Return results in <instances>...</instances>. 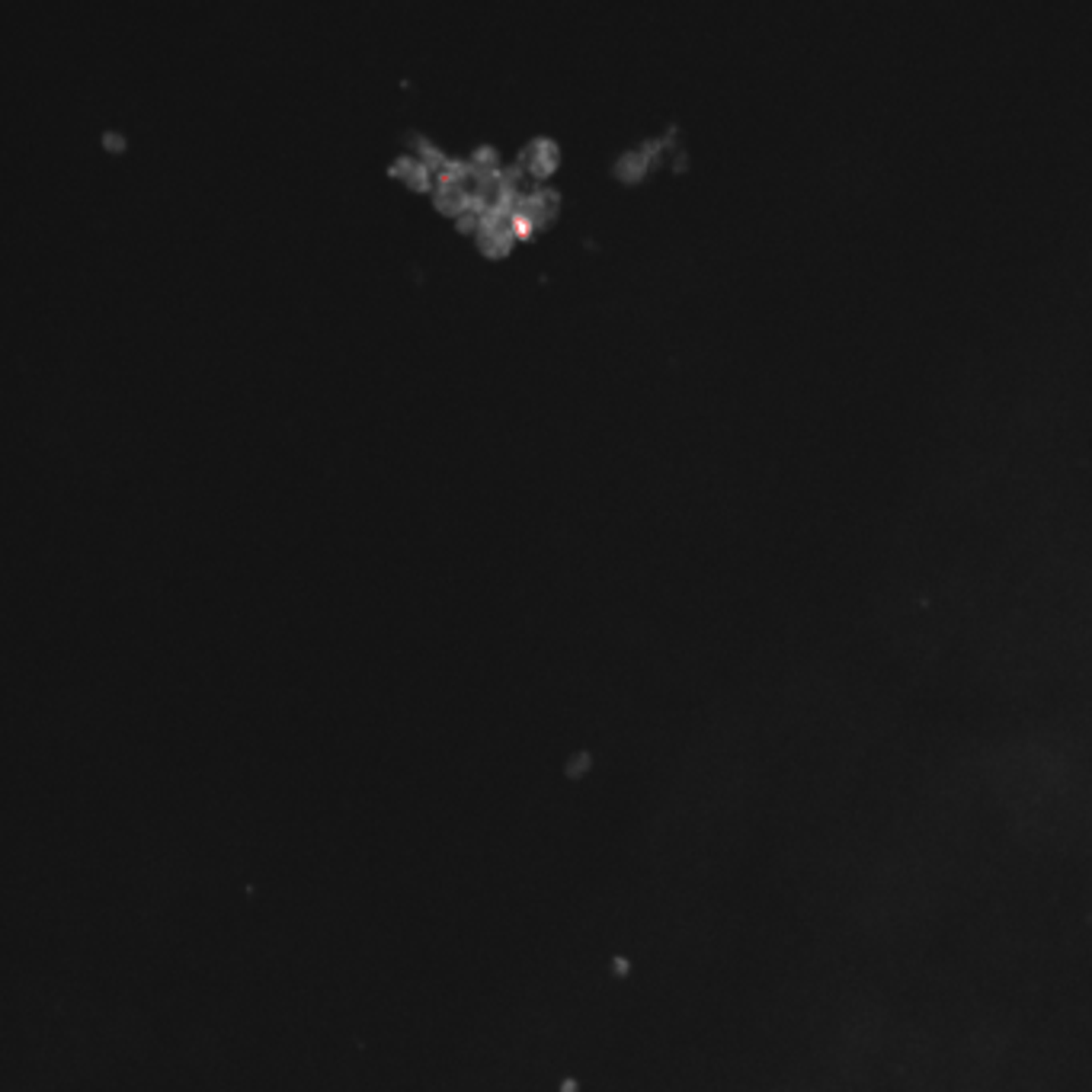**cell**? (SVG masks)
Here are the masks:
<instances>
[{"label":"cell","mask_w":1092,"mask_h":1092,"mask_svg":"<svg viewBox=\"0 0 1092 1092\" xmlns=\"http://www.w3.org/2000/svg\"><path fill=\"white\" fill-rule=\"evenodd\" d=\"M615 177L618 179H625V183H634V179H641L650 170V158H647V142H641L638 147H631V151H625L618 161H615Z\"/></svg>","instance_id":"obj_2"},{"label":"cell","mask_w":1092,"mask_h":1092,"mask_svg":"<svg viewBox=\"0 0 1092 1092\" xmlns=\"http://www.w3.org/2000/svg\"><path fill=\"white\" fill-rule=\"evenodd\" d=\"M103 144L112 147V151H122V147H126V138H122L119 132H103Z\"/></svg>","instance_id":"obj_9"},{"label":"cell","mask_w":1092,"mask_h":1092,"mask_svg":"<svg viewBox=\"0 0 1092 1092\" xmlns=\"http://www.w3.org/2000/svg\"><path fill=\"white\" fill-rule=\"evenodd\" d=\"M388 173H391V177H397V179H404V183H407V186H413V189H427V173H423V163L413 161V158H407V154L394 158L391 167H388Z\"/></svg>","instance_id":"obj_3"},{"label":"cell","mask_w":1092,"mask_h":1092,"mask_svg":"<svg viewBox=\"0 0 1092 1092\" xmlns=\"http://www.w3.org/2000/svg\"><path fill=\"white\" fill-rule=\"evenodd\" d=\"M468 163H471L474 170H481V173H497V170H500L497 147H494V144H481V147H474V154L468 158Z\"/></svg>","instance_id":"obj_7"},{"label":"cell","mask_w":1092,"mask_h":1092,"mask_svg":"<svg viewBox=\"0 0 1092 1092\" xmlns=\"http://www.w3.org/2000/svg\"><path fill=\"white\" fill-rule=\"evenodd\" d=\"M516 163H520L522 170H536L538 177H548L557 167V144L551 138H545V135H538V138H532V142L522 147Z\"/></svg>","instance_id":"obj_1"},{"label":"cell","mask_w":1092,"mask_h":1092,"mask_svg":"<svg viewBox=\"0 0 1092 1092\" xmlns=\"http://www.w3.org/2000/svg\"><path fill=\"white\" fill-rule=\"evenodd\" d=\"M484 221H487V212H484L478 202H465V205L455 212V225H458V231L478 234L484 228Z\"/></svg>","instance_id":"obj_5"},{"label":"cell","mask_w":1092,"mask_h":1092,"mask_svg":"<svg viewBox=\"0 0 1092 1092\" xmlns=\"http://www.w3.org/2000/svg\"><path fill=\"white\" fill-rule=\"evenodd\" d=\"M538 209L545 212V218H555L557 215V209H561V196H557L555 189H548V186H541V193H538Z\"/></svg>","instance_id":"obj_8"},{"label":"cell","mask_w":1092,"mask_h":1092,"mask_svg":"<svg viewBox=\"0 0 1092 1092\" xmlns=\"http://www.w3.org/2000/svg\"><path fill=\"white\" fill-rule=\"evenodd\" d=\"M432 202H436V205H439L442 212H452V215H455V212H458V209L465 205L468 199H465V193H462V186H458L455 179H446V183H442V186H439V189L432 193Z\"/></svg>","instance_id":"obj_4"},{"label":"cell","mask_w":1092,"mask_h":1092,"mask_svg":"<svg viewBox=\"0 0 1092 1092\" xmlns=\"http://www.w3.org/2000/svg\"><path fill=\"white\" fill-rule=\"evenodd\" d=\"M478 244H481V251L487 253V256H503V253L510 251L513 241H506L503 234H497L487 221H484V228L478 231Z\"/></svg>","instance_id":"obj_6"}]
</instances>
